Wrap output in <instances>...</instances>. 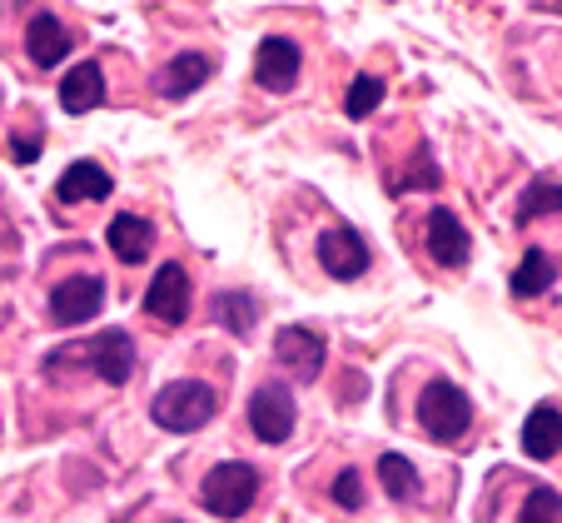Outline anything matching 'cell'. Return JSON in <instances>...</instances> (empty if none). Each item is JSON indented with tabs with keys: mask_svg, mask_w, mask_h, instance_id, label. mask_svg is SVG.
<instances>
[{
	"mask_svg": "<svg viewBox=\"0 0 562 523\" xmlns=\"http://www.w3.org/2000/svg\"><path fill=\"white\" fill-rule=\"evenodd\" d=\"M149 414H155L159 429H170V434H194V429H204L220 414V399H214V389L200 385V379H175V385H165L155 394Z\"/></svg>",
	"mask_w": 562,
	"mask_h": 523,
	"instance_id": "obj_1",
	"label": "cell"
},
{
	"mask_svg": "<svg viewBox=\"0 0 562 523\" xmlns=\"http://www.w3.org/2000/svg\"><path fill=\"white\" fill-rule=\"evenodd\" d=\"M473 424V399L463 394L448 379H434V385L418 394V429H424L434 444H458Z\"/></svg>",
	"mask_w": 562,
	"mask_h": 523,
	"instance_id": "obj_2",
	"label": "cell"
},
{
	"mask_svg": "<svg viewBox=\"0 0 562 523\" xmlns=\"http://www.w3.org/2000/svg\"><path fill=\"white\" fill-rule=\"evenodd\" d=\"M259 499V474L249 464H214L200 483V503L214 513V519H245Z\"/></svg>",
	"mask_w": 562,
	"mask_h": 523,
	"instance_id": "obj_3",
	"label": "cell"
},
{
	"mask_svg": "<svg viewBox=\"0 0 562 523\" xmlns=\"http://www.w3.org/2000/svg\"><path fill=\"white\" fill-rule=\"evenodd\" d=\"M100 310H105V279L100 275H75L50 289V320L60 324V330L95 320Z\"/></svg>",
	"mask_w": 562,
	"mask_h": 523,
	"instance_id": "obj_4",
	"label": "cell"
},
{
	"mask_svg": "<svg viewBox=\"0 0 562 523\" xmlns=\"http://www.w3.org/2000/svg\"><path fill=\"white\" fill-rule=\"evenodd\" d=\"M145 310H149V320H159V324H184L190 320V269L184 265H159L155 269V279H149V289H145Z\"/></svg>",
	"mask_w": 562,
	"mask_h": 523,
	"instance_id": "obj_5",
	"label": "cell"
},
{
	"mask_svg": "<svg viewBox=\"0 0 562 523\" xmlns=\"http://www.w3.org/2000/svg\"><path fill=\"white\" fill-rule=\"evenodd\" d=\"M299 70H304V55H299V45L289 41V35H265L255 51V86L269 90V96H284V90H294Z\"/></svg>",
	"mask_w": 562,
	"mask_h": 523,
	"instance_id": "obj_6",
	"label": "cell"
},
{
	"mask_svg": "<svg viewBox=\"0 0 562 523\" xmlns=\"http://www.w3.org/2000/svg\"><path fill=\"white\" fill-rule=\"evenodd\" d=\"M318 265L329 269L334 279L353 285V279H363V269H369V245H363L359 230L334 224V230H324V235H318Z\"/></svg>",
	"mask_w": 562,
	"mask_h": 523,
	"instance_id": "obj_7",
	"label": "cell"
},
{
	"mask_svg": "<svg viewBox=\"0 0 562 523\" xmlns=\"http://www.w3.org/2000/svg\"><path fill=\"white\" fill-rule=\"evenodd\" d=\"M294 419H299V409L284 385L255 389V399H249V429H255L265 444H284V438L294 434Z\"/></svg>",
	"mask_w": 562,
	"mask_h": 523,
	"instance_id": "obj_8",
	"label": "cell"
},
{
	"mask_svg": "<svg viewBox=\"0 0 562 523\" xmlns=\"http://www.w3.org/2000/svg\"><path fill=\"white\" fill-rule=\"evenodd\" d=\"M274 359L294 374L299 385H308V379H318V369H324V334L304 330V324H284V330L274 334Z\"/></svg>",
	"mask_w": 562,
	"mask_h": 523,
	"instance_id": "obj_9",
	"label": "cell"
},
{
	"mask_svg": "<svg viewBox=\"0 0 562 523\" xmlns=\"http://www.w3.org/2000/svg\"><path fill=\"white\" fill-rule=\"evenodd\" d=\"M86 364L95 369L100 385H125L130 369H135V340H130L125 330H105L95 334V340L86 344Z\"/></svg>",
	"mask_w": 562,
	"mask_h": 523,
	"instance_id": "obj_10",
	"label": "cell"
},
{
	"mask_svg": "<svg viewBox=\"0 0 562 523\" xmlns=\"http://www.w3.org/2000/svg\"><path fill=\"white\" fill-rule=\"evenodd\" d=\"M428 255H434L443 269H463L468 265L473 240H468V230L458 224L453 210H434V214H428Z\"/></svg>",
	"mask_w": 562,
	"mask_h": 523,
	"instance_id": "obj_11",
	"label": "cell"
},
{
	"mask_svg": "<svg viewBox=\"0 0 562 523\" xmlns=\"http://www.w3.org/2000/svg\"><path fill=\"white\" fill-rule=\"evenodd\" d=\"M110 190H115V180L105 175V165L75 160L70 170L60 175V185H55V200L60 204H95V200H105Z\"/></svg>",
	"mask_w": 562,
	"mask_h": 523,
	"instance_id": "obj_12",
	"label": "cell"
},
{
	"mask_svg": "<svg viewBox=\"0 0 562 523\" xmlns=\"http://www.w3.org/2000/svg\"><path fill=\"white\" fill-rule=\"evenodd\" d=\"M100 100H105V70H100L95 60H80L75 70H65L60 105L70 110V115H90V110H100Z\"/></svg>",
	"mask_w": 562,
	"mask_h": 523,
	"instance_id": "obj_13",
	"label": "cell"
},
{
	"mask_svg": "<svg viewBox=\"0 0 562 523\" xmlns=\"http://www.w3.org/2000/svg\"><path fill=\"white\" fill-rule=\"evenodd\" d=\"M105 240H110V249H115V259L145 265L149 249H155V224L139 220V214H115V220L105 224Z\"/></svg>",
	"mask_w": 562,
	"mask_h": 523,
	"instance_id": "obj_14",
	"label": "cell"
},
{
	"mask_svg": "<svg viewBox=\"0 0 562 523\" xmlns=\"http://www.w3.org/2000/svg\"><path fill=\"white\" fill-rule=\"evenodd\" d=\"M210 70H214V60L210 55H194V51H184V55H175L165 70H159V96L165 100H184V96H194V90L210 80Z\"/></svg>",
	"mask_w": 562,
	"mask_h": 523,
	"instance_id": "obj_15",
	"label": "cell"
},
{
	"mask_svg": "<svg viewBox=\"0 0 562 523\" xmlns=\"http://www.w3.org/2000/svg\"><path fill=\"white\" fill-rule=\"evenodd\" d=\"M25 51H31V60L41 65V70H55V65L70 55V31H65L55 15H35L31 31H25Z\"/></svg>",
	"mask_w": 562,
	"mask_h": 523,
	"instance_id": "obj_16",
	"label": "cell"
},
{
	"mask_svg": "<svg viewBox=\"0 0 562 523\" xmlns=\"http://www.w3.org/2000/svg\"><path fill=\"white\" fill-rule=\"evenodd\" d=\"M558 404H538L528 414V424H522V454L528 459H552L558 454Z\"/></svg>",
	"mask_w": 562,
	"mask_h": 523,
	"instance_id": "obj_17",
	"label": "cell"
},
{
	"mask_svg": "<svg viewBox=\"0 0 562 523\" xmlns=\"http://www.w3.org/2000/svg\"><path fill=\"white\" fill-rule=\"evenodd\" d=\"M552 279H558V265H552L548 249H528L522 255V265L513 269V294L518 299H538L552 289Z\"/></svg>",
	"mask_w": 562,
	"mask_h": 523,
	"instance_id": "obj_18",
	"label": "cell"
},
{
	"mask_svg": "<svg viewBox=\"0 0 562 523\" xmlns=\"http://www.w3.org/2000/svg\"><path fill=\"white\" fill-rule=\"evenodd\" d=\"M214 314H220V324L224 330H234V334H249L255 330V320H259V310H255V299L245 294V289H224V294H214Z\"/></svg>",
	"mask_w": 562,
	"mask_h": 523,
	"instance_id": "obj_19",
	"label": "cell"
},
{
	"mask_svg": "<svg viewBox=\"0 0 562 523\" xmlns=\"http://www.w3.org/2000/svg\"><path fill=\"white\" fill-rule=\"evenodd\" d=\"M379 479H383V489H389L393 503H408L418 493V474H414V464H408L404 454H383V459H379Z\"/></svg>",
	"mask_w": 562,
	"mask_h": 523,
	"instance_id": "obj_20",
	"label": "cell"
},
{
	"mask_svg": "<svg viewBox=\"0 0 562 523\" xmlns=\"http://www.w3.org/2000/svg\"><path fill=\"white\" fill-rule=\"evenodd\" d=\"M383 90H389V86H383L379 75H353V86H349V96H344V110H349V115H353V120H369V115H373V110H379V105H383Z\"/></svg>",
	"mask_w": 562,
	"mask_h": 523,
	"instance_id": "obj_21",
	"label": "cell"
},
{
	"mask_svg": "<svg viewBox=\"0 0 562 523\" xmlns=\"http://www.w3.org/2000/svg\"><path fill=\"white\" fill-rule=\"evenodd\" d=\"M538 214H558V180H552V175H538V180L528 185V194H522V204H518V224L538 220Z\"/></svg>",
	"mask_w": 562,
	"mask_h": 523,
	"instance_id": "obj_22",
	"label": "cell"
},
{
	"mask_svg": "<svg viewBox=\"0 0 562 523\" xmlns=\"http://www.w3.org/2000/svg\"><path fill=\"white\" fill-rule=\"evenodd\" d=\"M438 185V165L428 160V149H418L414 165L404 175H389V194H408V190H434Z\"/></svg>",
	"mask_w": 562,
	"mask_h": 523,
	"instance_id": "obj_23",
	"label": "cell"
},
{
	"mask_svg": "<svg viewBox=\"0 0 562 523\" xmlns=\"http://www.w3.org/2000/svg\"><path fill=\"white\" fill-rule=\"evenodd\" d=\"M518 523H562V499H558V489H532L528 503L518 509Z\"/></svg>",
	"mask_w": 562,
	"mask_h": 523,
	"instance_id": "obj_24",
	"label": "cell"
},
{
	"mask_svg": "<svg viewBox=\"0 0 562 523\" xmlns=\"http://www.w3.org/2000/svg\"><path fill=\"white\" fill-rule=\"evenodd\" d=\"M334 499H339L344 509H363V479H359V469H344L339 479H334Z\"/></svg>",
	"mask_w": 562,
	"mask_h": 523,
	"instance_id": "obj_25",
	"label": "cell"
},
{
	"mask_svg": "<svg viewBox=\"0 0 562 523\" xmlns=\"http://www.w3.org/2000/svg\"><path fill=\"white\" fill-rule=\"evenodd\" d=\"M11 160H15V165L41 160V135H35V140H31V135H15V140H11Z\"/></svg>",
	"mask_w": 562,
	"mask_h": 523,
	"instance_id": "obj_26",
	"label": "cell"
}]
</instances>
